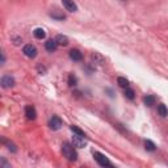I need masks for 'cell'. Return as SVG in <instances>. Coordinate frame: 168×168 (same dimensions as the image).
Listing matches in <instances>:
<instances>
[{"label":"cell","instance_id":"cell-1","mask_svg":"<svg viewBox=\"0 0 168 168\" xmlns=\"http://www.w3.org/2000/svg\"><path fill=\"white\" fill-rule=\"evenodd\" d=\"M62 152L64 155V158H67L70 161H75L77 159V154L74 145H70V143L64 142L62 145Z\"/></svg>","mask_w":168,"mask_h":168},{"label":"cell","instance_id":"cell-2","mask_svg":"<svg viewBox=\"0 0 168 168\" xmlns=\"http://www.w3.org/2000/svg\"><path fill=\"white\" fill-rule=\"evenodd\" d=\"M93 158H95V160L97 161L101 167H113V164L110 163L109 159H108L104 154H101V152H93Z\"/></svg>","mask_w":168,"mask_h":168},{"label":"cell","instance_id":"cell-3","mask_svg":"<svg viewBox=\"0 0 168 168\" xmlns=\"http://www.w3.org/2000/svg\"><path fill=\"white\" fill-rule=\"evenodd\" d=\"M87 139L84 137H82V135H77V134H75L74 137H72V145L75 146V147H77V148H83V147H86L87 146Z\"/></svg>","mask_w":168,"mask_h":168},{"label":"cell","instance_id":"cell-4","mask_svg":"<svg viewBox=\"0 0 168 168\" xmlns=\"http://www.w3.org/2000/svg\"><path fill=\"white\" fill-rule=\"evenodd\" d=\"M22 53L25 54L28 58H35L37 57V49L33 45H25L22 49Z\"/></svg>","mask_w":168,"mask_h":168},{"label":"cell","instance_id":"cell-5","mask_svg":"<svg viewBox=\"0 0 168 168\" xmlns=\"http://www.w3.org/2000/svg\"><path fill=\"white\" fill-rule=\"evenodd\" d=\"M49 126H50L51 130H58V129H61V126H62V119L59 118L58 116H53V117L50 118V121H49Z\"/></svg>","mask_w":168,"mask_h":168},{"label":"cell","instance_id":"cell-6","mask_svg":"<svg viewBox=\"0 0 168 168\" xmlns=\"http://www.w3.org/2000/svg\"><path fill=\"white\" fill-rule=\"evenodd\" d=\"M15 86V79L11 75H4L2 77V87L3 88H11Z\"/></svg>","mask_w":168,"mask_h":168},{"label":"cell","instance_id":"cell-7","mask_svg":"<svg viewBox=\"0 0 168 168\" xmlns=\"http://www.w3.org/2000/svg\"><path fill=\"white\" fill-rule=\"evenodd\" d=\"M25 116L28 119H35L37 117V112H35V108L33 105H28L25 108Z\"/></svg>","mask_w":168,"mask_h":168},{"label":"cell","instance_id":"cell-8","mask_svg":"<svg viewBox=\"0 0 168 168\" xmlns=\"http://www.w3.org/2000/svg\"><path fill=\"white\" fill-rule=\"evenodd\" d=\"M62 3L64 5V8L68 12H76L77 11V5L75 4L74 0H62Z\"/></svg>","mask_w":168,"mask_h":168},{"label":"cell","instance_id":"cell-9","mask_svg":"<svg viewBox=\"0 0 168 168\" xmlns=\"http://www.w3.org/2000/svg\"><path fill=\"white\" fill-rule=\"evenodd\" d=\"M70 58L72 59V61H75V62H80L83 59V54L77 49H72L70 51Z\"/></svg>","mask_w":168,"mask_h":168},{"label":"cell","instance_id":"cell-10","mask_svg":"<svg viewBox=\"0 0 168 168\" xmlns=\"http://www.w3.org/2000/svg\"><path fill=\"white\" fill-rule=\"evenodd\" d=\"M45 47H46V50L47 51H55L57 50V47H58V44H57V41L55 40H49V41H46V44H45Z\"/></svg>","mask_w":168,"mask_h":168},{"label":"cell","instance_id":"cell-11","mask_svg":"<svg viewBox=\"0 0 168 168\" xmlns=\"http://www.w3.org/2000/svg\"><path fill=\"white\" fill-rule=\"evenodd\" d=\"M55 41H57V44L61 45V46H67L68 45V38L66 37V35H62V34H58L55 37Z\"/></svg>","mask_w":168,"mask_h":168},{"label":"cell","instance_id":"cell-12","mask_svg":"<svg viewBox=\"0 0 168 168\" xmlns=\"http://www.w3.org/2000/svg\"><path fill=\"white\" fill-rule=\"evenodd\" d=\"M158 113H159V116L161 117H167L168 116V109H167V106L164 104H159L158 105Z\"/></svg>","mask_w":168,"mask_h":168},{"label":"cell","instance_id":"cell-13","mask_svg":"<svg viewBox=\"0 0 168 168\" xmlns=\"http://www.w3.org/2000/svg\"><path fill=\"white\" fill-rule=\"evenodd\" d=\"M33 34H34V37H35V38H38V40H42V38H45V35H46L45 30H44V29H41V28H37V29H34Z\"/></svg>","mask_w":168,"mask_h":168},{"label":"cell","instance_id":"cell-14","mask_svg":"<svg viewBox=\"0 0 168 168\" xmlns=\"http://www.w3.org/2000/svg\"><path fill=\"white\" fill-rule=\"evenodd\" d=\"M143 103H145V105H147V106H152L155 104V97H154V96L147 95L146 97L143 99Z\"/></svg>","mask_w":168,"mask_h":168},{"label":"cell","instance_id":"cell-15","mask_svg":"<svg viewBox=\"0 0 168 168\" xmlns=\"http://www.w3.org/2000/svg\"><path fill=\"white\" fill-rule=\"evenodd\" d=\"M117 83H118V86L122 87V88H128V87H129V82H128V79H126V77L119 76L118 79H117Z\"/></svg>","mask_w":168,"mask_h":168},{"label":"cell","instance_id":"cell-16","mask_svg":"<svg viewBox=\"0 0 168 168\" xmlns=\"http://www.w3.org/2000/svg\"><path fill=\"white\" fill-rule=\"evenodd\" d=\"M124 95H125V97H126V99H129V100H133V99H134V95H135V93H134V91H133V89L128 87V88H125V93H124Z\"/></svg>","mask_w":168,"mask_h":168},{"label":"cell","instance_id":"cell-17","mask_svg":"<svg viewBox=\"0 0 168 168\" xmlns=\"http://www.w3.org/2000/svg\"><path fill=\"white\" fill-rule=\"evenodd\" d=\"M145 147H146V150H147V151H155V147H156V146H155V143L154 142H151V141H145Z\"/></svg>","mask_w":168,"mask_h":168},{"label":"cell","instance_id":"cell-18","mask_svg":"<svg viewBox=\"0 0 168 168\" xmlns=\"http://www.w3.org/2000/svg\"><path fill=\"white\" fill-rule=\"evenodd\" d=\"M71 131H74L75 134H77V135H82V137H86V134H84V131L82 130V129H79L77 126H71Z\"/></svg>","mask_w":168,"mask_h":168},{"label":"cell","instance_id":"cell-19","mask_svg":"<svg viewBox=\"0 0 168 168\" xmlns=\"http://www.w3.org/2000/svg\"><path fill=\"white\" fill-rule=\"evenodd\" d=\"M50 16L53 17V19H57V20H64L66 16L63 13H57V12H51Z\"/></svg>","mask_w":168,"mask_h":168},{"label":"cell","instance_id":"cell-20","mask_svg":"<svg viewBox=\"0 0 168 168\" xmlns=\"http://www.w3.org/2000/svg\"><path fill=\"white\" fill-rule=\"evenodd\" d=\"M68 86H71V87L76 86V77L74 75H70L68 76Z\"/></svg>","mask_w":168,"mask_h":168},{"label":"cell","instance_id":"cell-21","mask_svg":"<svg viewBox=\"0 0 168 168\" xmlns=\"http://www.w3.org/2000/svg\"><path fill=\"white\" fill-rule=\"evenodd\" d=\"M8 150H9V151H12V152L17 151V148H16V146L13 145V143H8Z\"/></svg>","mask_w":168,"mask_h":168},{"label":"cell","instance_id":"cell-22","mask_svg":"<svg viewBox=\"0 0 168 168\" xmlns=\"http://www.w3.org/2000/svg\"><path fill=\"white\" fill-rule=\"evenodd\" d=\"M2 167H9V164L7 163V161H5L4 159H2Z\"/></svg>","mask_w":168,"mask_h":168}]
</instances>
